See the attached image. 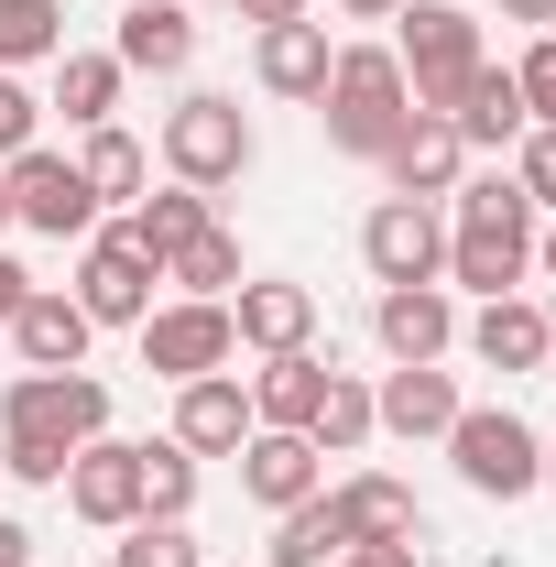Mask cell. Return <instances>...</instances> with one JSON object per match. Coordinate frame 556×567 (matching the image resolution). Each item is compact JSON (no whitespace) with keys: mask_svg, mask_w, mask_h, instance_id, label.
Listing matches in <instances>:
<instances>
[{"mask_svg":"<svg viewBox=\"0 0 556 567\" xmlns=\"http://www.w3.org/2000/svg\"><path fill=\"white\" fill-rule=\"evenodd\" d=\"M339 567H425V546H349Z\"/></svg>","mask_w":556,"mask_h":567,"instance_id":"cell-38","label":"cell"},{"mask_svg":"<svg viewBox=\"0 0 556 567\" xmlns=\"http://www.w3.org/2000/svg\"><path fill=\"white\" fill-rule=\"evenodd\" d=\"M339 524H349V546H415V492L393 481V470H360V481H339Z\"/></svg>","mask_w":556,"mask_h":567,"instance_id":"cell-23","label":"cell"},{"mask_svg":"<svg viewBox=\"0 0 556 567\" xmlns=\"http://www.w3.org/2000/svg\"><path fill=\"white\" fill-rule=\"evenodd\" d=\"M110 55H121L132 76H186L197 66V11H186V0H132Z\"/></svg>","mask_w":556,"mask_h":567,"instance_id":"cell-17","label":"cell"},{"mask_svg":"<svg viewBox=\"0 0 556 567\" xmlns=\"http://www.w3.org/2000/svg\"><path fill=\"white\" fill-rule=\"evenodd\" d=\"M328 55H339V44H328V22H317V11H306V22H262V33H251V76H262L274 99H317V87H328Z\"/></svg>","mask_w":556,"mask_h":567,"instance_id":"cell-18","label":"cell"},{"mask_svg":"<svg viewBox=\"0 0 556 567\" xmlns=\"http://www.w3.org/2000/svg\"><path fill=\"white\" fill-rule=\"evenodd\" d=\"M393 22H404L393 66H404V87H415V110H459V87L491 66V55H481V22H470L459 0H404Z\"/></svg>","mask_w":556,"mask_h":567,"instance_id":"cell-5","label":"cell"},{"mask_svg":"<svg viewBox=\"0 0 556 567\" xmlns=\"http://www.w3.org/2000/svg\"><path fill=\"white\" fill-rule=\"evenodd\" d=\"M0 339L22 350V371H87V339H99V328H87V306H76L66 284H33Z\"/></svg>","mask_w":556,"mask_h":567,"instance_id":"cell-12","label":"cell"},{"mask_svg":"<svg viewBox=\"0 0 556 567\" xmlns=\"http://www.w3.org/2000/svg\"><path fill=\"white\" fill-rule=\"evenodd\" d=\"M164 284H175V295H208V306H229V295H240V240H229V229H197V240H186V251H164Z\"/></svg>","mask_w":556,"mask_h":567,"instance_id":"cell-26","label":"cell"},{"mask_svg":"<svg viewBox=\"0 0 556 567\" xmlns=\"http://www.w3.org/2000/svg\"><path fill=\"white\" fill-rule=\"evenodd\" d=\"M317 458H349V447H371L382 425H371V382H349V371H328V404H317Z\"/></svg>","mask_w":556,"mask_h":567,"instance_id":"cell-32","label":"cell"},{"mask_svg":"<svg viewBox=\"0 0 556 567\" xmlns=\"http://www.w3.org/2000/svg\"><path fill=\"white\" fill-rule=\"evenodd\" d=\"M371 328H382L393 371H404V360H447V350H459V306H447V284H382Z\"/></svg>","mask_w":556,"mask_h":567,"instance_id":"cell-15","label":"cell"},{"mask_svg":"<svg viewBox=\"0 0 556 567\" xmlns=\"http://www.w3.org/2000/svg\"><path fill=\"white\" fill-rule=\"evenodd\" d=\"M132 339H142V371H153V382H208V371L240 360V328H229V306H208V295L153 306Z\"/></svg>","mask_w":556,"mask_h":567,"instance_id":"cell-8","label":"cell"},{"mask_svg":"<svg viewBox=\"0 0 556 567\" xmlns=\"http://www.w3.org/2000/svg\"><path fill=\"white\" fill-rule=\"evenodd\" d=\"M240 436H251V393H240V371L175 382V447H197V458H240Z\"/></svg>","mask_w":556,"mask_h":567,"instance_id":"cell-16","label":"cell"},{"mask_svg":"<svg viewBox=\"0 0 556 567\" xmlns=\"http://www.w3.org/2000/svg\"><path fill=\"white\" fill-rule=\"evenodd\" d=\"M66 55V0H0V76Z\"/></svg>","mask_w":556,"mask_h":567,"instance_id":"cell-30","label":"cell"},{"mask_svg":"<svg viewBox=\"0 0 556 567\" xmlns=\"http://www.w3.org/2000/svg\"><path fill=\"white\" fill-rule=\"evenodd\" d=\"M110 567H208V557H197L186 524H121V557Z\"/></svg>","mask_w":556,"mask_h":567,"instance_id":"cell-33","label":"cell"},{"mask_svg":"<svg viewBox=\"0 0 556 567\" xmlns=\"http://www.w3.org/2000/svg\"><path fill=\"white\" fill-rule=\"evenodd\" d=\"M229 328H240V350H262V360L306 350V339H317V284H284V274L240 284V295H229Z\"/></svg>","mask_w":556,"mask_h":567,"instance_id":"cell-14","label":"cell"},{"mask_svg":"<svg viewBox=\"0 0 556 567\" xmlns=\"http://www.w3.org/2000/svg\"><path fill=\"white\" fill-rule=\"evenodd\" d=\"M447 132L470 142V153H513V142L535 132L524 121V87H513V66H481L470 87H459V110H447Z\"/></svg>","mask_w":556,"mask_h":567,"instance_id":"cell-22","label":"cell"},{"mask_svg":"<svg viewBox=\"0 0 556 567\" xmlns=\"http://www.w3.org/2000/svg\"><path fill=\"white\" fill-rule=\"evenodd\" d=\"M546 492H556V447H546Z\"/></svg>","mask_w":556,"mask_h":567,"instance_id":"cell-44","label":"cell"},{"mask_svg":"<svg viewBox=\"0 0 556 567\" xmlns=\"http://www.w3.org/2000/svg\"><path fill=\"white\" fill-rule=\"evenodd\" d=\"M121 55H55V110H66L76 132H99V121H110V110H121Z\"/></svg>","mask_w":556,"mask_h":567,"instance_id":"cell-31","label":"cell"},{"mask_svg":"<svg viewBox=\"0 0 556 567\" xmlns=\"http://www.w3.org/2000/svg\"><path fill=\"white\" fill-rule=\"evenodd\" d=\"M459 339H470L491 371H546V360H556V328H546V306H535V295H491Z\"/></svg>","mask_w":556,"mask_h":567,"instance_id":"cell-20","label":"cell"},{"mask_svg":"<svg viewBox=\"0 0 556 567\" xmlns=\"http://www.w3.org/2000/svg\"><path fill=\"white\" fill-rule=\"evenodd\" d=\"M0 197H11V229H33V240H87L99 229V197H87L76 153H44V142L0 164Z\"/></svg>","mask_w":556,"mask_h":567,"instance_id":"cell-7","label":"cell"},{"mask_svg":"<svg viewBox=\"0 0 556 567\" xmlns=\"http://www.w3.org/2000/svg\"><path fill=\"white\" fill-rule=\"evenodd\" d=\"M33 121H44V99H33L22 76H0V164H11V153H33Z\"/></svg>","mask_w":556,"mask_h":567,"instance_id":"cell-36","label":"cell"},{"mask_svg":"<svg viewBox=\"0 0 556 567\" xmlns=\"http://www.w3.org/2000/svg\"><path fill=\"white\" fill-rule=\"evenodd\" d=\"M240 492L262 502V513H295V502H317V492H328V458H317V436L251 425V436H240Z\"/></svg>","mask_w":556,"mask_h":567,"instance_id":"cell-13","label":"cell"},{"mask_svg":"<svg viewBox=\"0 0 556 567\" xmlns=\"http://www.w3.org/2000/svg\"><path fill=\"white\" fill-rule=\"evenodd\" d=\"M459 164H470V142L447 132V110H415V121L393 132V153H382L393 197H447V186H459Z\"/></svg>","mask_w":556,"mask_h":567,"instance_id":"cell-19","label":"cell"},{"mask_svg":"<svg viewBox=\"0 0 556 567\" xmlns=\"http://www.w3.org/2000/svg\"><path fill=\"white\" fill-rule=\"evenodd\" d=\"M186 11H197V0H186Z\"/></svg>","mask_w":556,"mask_h":567,"instance_id":"cell-46","label":"cell"},{"mask_svg":"<svg viewBox=\"0 0 556 567\" xmlns=\"http://www.w3.org/2000/svg\"><path fill=\"white\" fill-rule=\"evenodd\" d=\"M197 470H208L197 447L153 436V447H142V524H186V513H197Z\"/></svg>","mask_w":556,"mask_h":567,"instance_id":"cell-27","label":"cell"},{"mask_svg":"<svg viewBox=\"0 0 556 567\" xmlns=\"http://www.w3.org/2000/svg\"><path fill=\"white\" fill-rule=\"evenodd\" d=\"M66 502H76V524H99V535L142 524V447L132 436H87L66 458Z\"/></svg>","mask_w":556,"mask_h":567,"instance_id":"cell-11","label":"cell"},{"mask_svg":"<svg viewBox=\"0 0 556 567\" xmlns=\"http://www.w3.org/2000/svg\"><path fill=\"white\" fill-rule=\"evenodd\" d=\"M535 274L556 284V218H546V229H535Z\"/></svg>","mask_w":556,"mask_h":567,"instance_id":"cell-43","label":"cell"},{"mask_svg":"<svg viewBox=\"0 0 556 567\" xmlns=\"http://www.w3.org/2000/svg\"><path fill=\"white\" fill-rule=\"evenodd\" d=\"M513 22H535V33H556V0H502Z\"/></svg>","mask_w":556,"mask_h":567,"instance_id":"cell-41","label":"cell"},{"mask_svg":"<svg viewBox=\"0 0 556 567\" xmlns=\"http://www.w3.org/2000/svg\"><path fill=\"white\" fill-rule=\"evenodd\" d=\"M349 557V524H339V502L317 492V502H295V513H274V546H262V567H339Z\"/></svg>","mask_w":556,"mask_h":567,"instance_id":"cell-25","label":"cell"},{"mask_svg":"<svg viewBox=\"0 0 556 567\" xmlns=\"http://www.w3.org/2000/svg\"><path fill=\"white\" fill-rule=\"evenodd\" d=\"M0 567H33V535H22L11 513H0Z\"/></svg>","mask_w":556,"mask_h":567,"instance_id":"cell-40","label":"cell"},{"mask_svg":"<svg viewBox=\"0 0 556 567\" xmlns=\"http://www.w3.org/2000/svg\"><path fill=\"white\" fill-rule=\"evenodd\" d=\"M76 175H87V197L110 208V197H142L153 186V164H142V142L121 132V121H99V132L76 142Z\"/></svg>","mask_w":556,"mask_h":567,"instance_id":"cell-28","label":"cell"},{"mask_svg":"<svg viewBox=\"0 0 556 567\" xmlns=\"http://www.w3.org/2000/svg\"><path fill=\"white\" fill-rule=\"evenodd\" d=\"M121 229H132L142 251L164 262V251H186V240L208 229V186H164V197H132V218H121Z\"/></svg>","mask_w":556,"mask_h":567,"instance_id":"cell-29","label":"cell"},{"mask_svg":"<svg viewBox=\"0 0 556 567\" xmlns=\"http://www.w3.org/2000/svg\"><path fill=\"white\" fill-rule=\"evenodd\" d=\"M229 11H240V22H251V33H262V22H306V11H317V0H229Z\"/></svg>","mask_w":556,"mask_h":567,"instance_id":"cell-37","label":"cell"},{"mask_svg":"<svg viewBox=\"0 0 556 567\" xmlns=\"http://www.w3.org/2000/svg\"><path fill=\"white\" fill-rule=\"evenodd\" d=\"M317 121H328L339 153L382 164L393 132L415 121V87H404V66H393V44H339V55H328V87H317Z\"/></svg>","mask_w":556,"mask_h":567,"instance_id":"cell-3","label":"cell"},{"mask_svg":"<svg viewBox=\"0 0 556 567\" xmlns=\"http://www.w3.org/2000/svg\"><path fill=\"white\" fill-rule=\"evenodd\" d=\"M360 262H371V284H436L447 274V218H436V197H382V208L360 218Z\"/></svg>","mask_w":556,"mask_h":567,"instance_id":"cell-9","label":"cell"},{"mask_svg":"<svg viewBox=\"0 0 556 567\" xmlns=\"http://www.w3.org/2000/svg\"><path fill=\"white\" fill-rule=\"evenodd\" d=\"M349 22H393V11H404V0H339Z\"/></svg>","mask_w":556,"mask_h":567,"instance_id":"cell-42","label":"cell"},{"mask_svg":"<svg viewBox=\"0 0 556 567\" xmlns=\"http://www.w3.org/2000/svg\"><path fill=\"white\" fill-rule=\"evenodd\" d=\"M153 284H164V262L142 251L132 229H99L87 262H76V306H87V328H142L153 317Z\"/></svg>","mask_w":556,"mask_h":567,"instance_id":"cell-10","label":"cell"},{"mask_svg":"<svg viewBox=\"0 0 556 567\" xmlns=\"http://www.w3.org/2000/svg\"><path fill=\"white\" fill-rule=\"evenodd\" d=\"M459 218H447V284H470V295H524L535 274V197L513 186V175H470V186H447Z\"/></svg>","mask_w":556,"mask_h":567,"instance_id":"cell-2","label":"cell"},{"mask_svg":"<svg viewBox=\"0 0 556 567\" xmlns=\"http://www.w3.org/2000/svg\"><path fill=\"white\" fill-rule=\"evenodd\" d=\"M317 404H328V360H317V350L262 360V382H251V425H284V436H306V425H317Z\"/></svg>","mask_w":556,"mask_h":567,"instance_id":"cell-24","label":"cell"},{"mask_svg":"<svg viewBox=\"0 0 556 567\" xmlns=\"http://www.w3.org/2000/svg\"><path fill=\"white\" fill-rule=\"evenodd\" d=\"M513 87H524V121H535V132H556V33H535V44H524Z\"/></svg>","mask_w":556,"mask_h":567,"instance_id":"cell-34","label":"cell"},{"mask_svg":"<svg viewBox=\"0 0 556 567\" xmlns=\"http://www.w3.org/2000/svg\"><path fill=\"white\" fill-rule=\"evenodd\" d=\"M513 186L535 197V218H556V132H524V142H513Z\"/></svg>","mask_w":556,"mask_h":567,"instance_id":"cell-35","label":"cell"},{"mask_svg":"<svg viewBox=\"0 0 556 567\" xmlns=\"http://www.w3.org/2000/svg\"><path fill=\"white\" fill-rule=\"evenodd\" d=\"M87 436H110V382L99 371H22L0 393V481H55Z\"/></svg>","mask_w":556,"mask_h":567,"instance_id":"cell-1","label":"cell"},{"mask_svg":"<svg viewBox=\"0 0 556 567\" xmlns=\"http://www.w3.org/2000/svg\"><path fill=\"white\" fill-rule=\"evenodd\" d=\"M447 458H459V481L481 502H524V492H546V436L513 415V404H459V425L436 436Z\"/></svg>","mask_w":556,"mask_h":567,"instance_id":"cell-4","label":"cell"},{"mask_svg":"<svg viewBox=\"0 0 556 567\" xmlns=\"http://www.w3.org/2000/svg\"><path fill=\"white\" fill-rule=\"evenodd\" d=\"M371 425H393V436H447V425H459V382H447L436 360H404V371H382Z\"/></svg>","mask_w":556,"mask_h":567,"instance_id":"cell-21","label":"cell"},{"mask_svg":"<svg viewBox=\"0 0 556 567\" xmlns=\"http://www.w3.org/2000/svg\"><path fill=\"white\" fill-rule=\"evenodd\" d=\"M22 295H33V274H22V262L0 251V328H11V306H22Z\"/></svg>","mask_w":556,"mask_h":567,"instance_id":"cell-39","label":"cell"},{"mask_svg":"<svg viewBox=\"0 0 556 567\" xmlns=\"http://www.w3.org/2000/svg\"><path fill=\"white\" fill-rule=\"evenodd\" d=\"M164 175H175V186H240V175H251V121H240V99L186 87V99L164 110Z\"/></svg>","mask_w":556,"mask_h":567,"instance_id":"cell-6","label":"cell"},{"mask_svg":"<svg viewBox=\"0 0 556 567\" xmlns=\"http://www.w3.org/2000/svg\"><path fill=\"white\" fill-rule=\"evenodd\" d=\"M0 229H11V197H0Z\"/></svg>","mask_w":556,"mask_h":567,"instance_id":"cell-45","label":"cell"}]
</instances>
